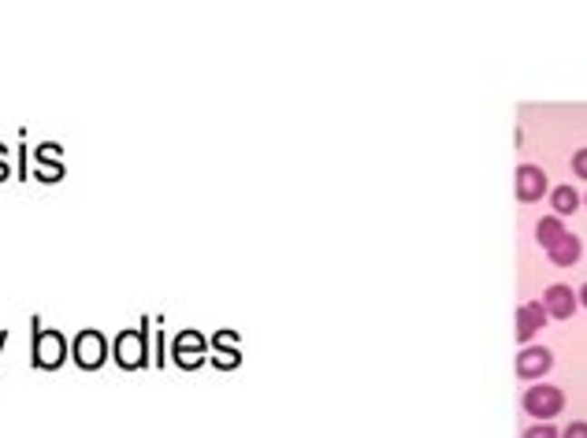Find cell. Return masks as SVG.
<instances>
[{
	"label": "cell",
	"mask_w": 587,
	"mask_h": 438,
	"mask_svg": "<svg viewBox=\"0 0 587 438\" xmlns=\"http://www.w3.org/2000/svg\"><path fill=\"white\" fill-rule=\"evenodd\" d=\"M67 338L60 331H45L42 327V316H30V361L34 368H42V372H60L64 361H67Z\"/></svg>",
	"instance_id": "1"
},
{
	"label": "cell",
	"mask_w": 587,
	"mask_h": 438,
	"mask_svg": "<svg viewBox=\"0 0 587 438\" xmlns=\"http://www.w3.org/2000/svg\"><path fill=\"white\" fill-rule=\"evenodd\" d=\"M149 327L152 320L149 316H142V324L134 331H120L112 342V356H115V365H120L123 372H138L149 365Z\"/></svg>",
	"instance_id": "2"
},
{
	"label": "cell",
	"mask_w": 587,
	"mask_h": 438,
	"mask_svg": "<svg viewBox=\"0 0 587 438\" xmlns=\"http://www.w3.org/2000/svg\"><path fill=\"white\" fill-rule=\"evenodd\" d=\"M108 353H112V346H108L104 331H97V327H83L71 342V356H74V365L83 372H101L104 361H108Z\"/></svg>",
	"instance_id": "3"
},
{
	"label": "cell",
	"mask_w": 587,
	"mask_h": 438,
	"mask_svg": "<svg viewBox=\"0 0 587 438\" xmlns=\"http://www.w3.org/2000/svg\"><path fill=\"white\" fill-rule=\"evenodd\" d=\"M521 405H524V413H528L532 420H554V416H562V409H565V390H562V386H546V383H539V386H532V390L521 397Z\"/></svg>",
	"instance_id": "4"
},
{
	"label": "cell",
	"mask_w": 587,
	"mask_h": 438,
	"mask_svg": "<svg viewBox=\"0 0 587 438\" xmlns=\"http://www.w3.org/2000/svg\"><path fill=\"white\" fill-rule=\"evenodd\" d=\"M209 353H212V349H209V342H205V335H201V331H182V335H175L171 356H175V365H179L182 372L201 368Z\"/></svg>",
	"instance_id": "5"
},
{
	"label": "cell",
	"mask_w": 587,
	"mask_h": 438,
	"mask_svg": "<svg viewBox=\"0 0 587 438\" xmlns=\"http://www.w3.org/2000/svg\"><path fill=\"white\" fill-rule=\"evenodd\" d=\"M551 193V182H546V171L535 164H521L517 168V201L521 205H535Z\"/></svg>",
	"instance_id": "6"
},
{
	"label": "cell",
	"mask_w": 587,
	"mask_h": 438,
	"mask_svg": "<svg viewBox=\"0 0 587 438\" xmlns=\"http://www.w3.org/2000/svg\"><path fill=\"white\" fill-rule=\"evenodd\" d=\"M551 368H554V353L546 346H524L517 353V375L521 379H543Z\"/></svg>",
	"instance_id": "7"
},
{
	"label": "cell",
	"mask_w": 587,
	"mask_h": 438,
	"mask_svg": "<svg viewBox=\"0 0 587 438\" xmlns=\"http://www.w3.org/2000/svg\"><path fill=\"white\" fill-rule=\"evenodd\" d=\"M209 349H212V365H216L220 372H230V368H239V365H242L239 335H234V331H216V335H212V342H209Z\"/></svg>",
	"instance_id": "8"
},
{
	"label": "cell",
	"mask_w": 587,
	"mask_h": 438,
	"mask_svg": "<svg viewBox=\"0 0 587 438\" xmlns=\"http://www.w3.org/2000/svg\"><path fill=\"white\" fill-rule=\"evenodd\" d=\"M543 308H546V320H569V316L580 308V301L565 283H554L543 294Z\"/></svg>",
	"instance_id": "9"
},
{
	"label": "cell",
	"mask_w": 587,
	"mask_h": 438,
	"mask_svg": "<svg viewBox=\"0 0 587 438\" xmlns=\"http://www.w3.org/2000/svg\"><path fill=\"white\" fill-rule=\"evenodd\" d=\"M546 324V308L543 301H528L517 308V342L521 346H532V335H539Z\"/></svg>",
	"instance_id": "10"
},
{
	"label": "cell",
	"mask_w": 587,
	"mask_h": 438,
	"mask_svg": "<svg viewBox=\"0 0 587 438\" xmlns=\"http://www.w3.org/2000/svg\"><path fill=\"white\" fill-rule=\"evenodd\" d=\"M56 156H64V145L45 141V145H37V149H34V161H37V179H42V182H60V179H64V164L56 161Z\"/></svg>",
	"instance_id": "11"
},
{
	"label": "cell",
	"mask_w": 587,
	"mask_h": 438,
	"mask_svg": "<svg viewBox=\"0 0 587 438\" xmlns=\"http://www.w3.org/2000/svg\"><path fill=\"white\" fill-rule=\"evenodd\" d=\"M580 253H583V242H580L576 234H569V230H565V238H562L558 246L546 249V257H551V264H554V268H569V264H576V260H580Z\"/></svg>",
	"instance_id": "12"
},
{
	"label": "cell",
	"mask_w": 587,
	"mask_h": 438,
	"mask_svg": "<svg viewBox=\"0 0 587 438\" xmlns=\"http://www.w3.org/2000/svg\"><path fill=\"white\" fill-rule=\"evenodd\" d=\"M562 238H565V223H562V216H543V219L535 223V242H539V246L551 249V246H558V242H562Z\"/></svg>",
	"instance_id": "13"
},
{
	"label": "cell",
	"mask_w": 587,
	"mask_h": 438,
	"mask_svg": "<svg viewBox=\"0 0 587 438\" xmlns=\"http://www.w3.org/2000/svg\"><path fill=\"white\" fill-rule=\"evenodd\" d=\"M551 205H554V216H572L576 205H580V197L572 186H554L551 190Z\"/></svg>",
	"instance_id": "14"
},
{
	"label": "cell",
	"mask_w": 587,
	"mask_h": 438,
	"mask_svg": "<svg viewBox=\"0 0 587 438\" xmlns=\"http://www.w3.org/2000/svg\"><path fill=\"white\" fill-rule=\"evenodd\" d=\"M521 438H562V431H558L554 423H532Z\"/></svg>",
	"instance_id": "15"
},
{
	"label": "cell",
	"mask_w": 587,
	"mask_h": 438,
	"mask_svg": "<svg viewBox=\"0 0 587 438\" xmlns=\"http://www.w3.org/2000/svg\"><path fill=\"white\" fill-rule=\"evenodd\" d=\"M572 171H576V179H583V182H587V145H583V149H576V156H572Z\"/></svg>",
	"instance_id": "16"
},
{
	"label": "cell",
	"mask_w": 587,
	"mask_h": 438,
	"mask_svg": "<svg viewBox=\"0 0 587 438\" xmlns=\"http://www.w3.org/2000/svg\"><path fill=\"white\" fill-rule=\"evenodd\" d=\"M562 438H587V420H576V423H565Z\"/></svg>",
	"instance_id": "17"
},
{
	"label": "cell",
	"mask_w": 587,
	"mask_h": 438,
	"mask_svg": "<svg viewBox=\"0 0 587 438\" xmlns=\"http://www.w3.org/2000/svg\"><path fill=\"white\" fill-rule=\"evenodd\" d=\"M152 368H164V335H156V365Z\"/></svg>",
	"instance_id": "18"
},
{
	"label": "cell",
	"mask_w": 587,
	"mask_h": 438,
	"mask_svg": "<svg viewBox=\"0 0 587 438\" xmlns=\"http://www.w3.org/2000/svg\"><path fill=\"white\" fill-rule=\"evenodd\" d=\"M19 156H23V161H19V179L26 182V138L19 141Z\"/></svg>",
	"instance_id": "19"
},
{
	"label": "cell",
	"mask_w": 587,
	"mask_h": 438,
	"mask_svg": "<svg viewBox=\"0 0 587 438\" xmlns=\"http://www.w3.org/2000/svg\"><path fill=\"white\" fill-rule=\"evenodd\" d=\"M5 156H8V149H5V145H0V182H5V179H8V164H5Z\"/></svg>",
	"instance_id": "20"
},
{
	"label": "cell",
	"mask_w": 587,
	"mask_h": 438,
	"mask_svg": "<svg viewBox=\"0 0 587 438\" xmlns=\"http://www.w3.org/2000/svg\"><path fill=\"white\" fill-rule=\"evenodd\" d=\"M576 301H580V305H583V308H587V283H583V287H580V294H576Z\"/></svg>",
	"instance_id": "21"
},
{
	"label": "cell",
	"mask_w": 587,
	"mask_h": 438,
	"mask_svg": "<svg viewBox=\"0 0 587 438\" xmlns=\"http://www.w3.org/2000/svg\"><path fill=\"white\" fill-rule=\"evenodd\" d=\"M8 335H12V331H5V338H0V349H5V346H8Z\"/></svg>",
	"instance_id": "22"
},
{
	"label": "cell",
	"mask_w": 587,
	"mask_h": 438,
	"mask_svg": "<svg viewBox=\"0 0 587 438\" xmlns=\"http://www.w3.org/2000/svg\"><path fill=\"white\" fill-rule=\"evenodd\" d=\"M583 205H587V197H583Z\"/></svg>",
	"instance_id": "23"
}]
</instances>
